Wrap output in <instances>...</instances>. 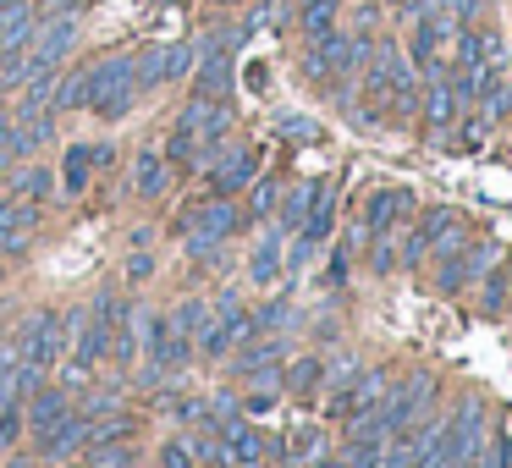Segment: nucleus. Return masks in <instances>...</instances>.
I'll return each instance as SVG.
<instances>
[{"label": "nucleus", "instance_id": "18", "mask_svg": "<svg viewBox=\"0 0 512 468\" xmlns=\"http://www.w3.org/2000/svg\"><path fill=\"white\" fill-rule=\"evenodd\" d=\"M320 375H325L320 358H298V364L287 369V391L292 397H309V391H320Z\"/></svg>", "mask_w": 512, "mask_h": 468}, {"label": "nucleus", "instance_id": "37", "mask_svg": "<svg viewBox=\"0 0 512 468\" xmlns=\"http://www.w3.org/2000/svg\"><path fill=\"white\" fill-rule=\"evenodd\" d=\"M83 468H89V463H83Z\"/></svg>", "mask_w": 512, "mask_h": 468}, {"label": "nucleus", "instance_id": "26", "mask_svg": "<svg viewBox=\"0 0 512 468\" xmlns=\"http://www.w3.org/2000/svg\"><path fill=\"white\" fill-rule=\"evenodd\" d=\"M17 193H23V199H50V171L45 166H28L23 177H17Z\"/></svg>", "mask_w": 512, "mask_h": 468}, {"label": "nucleus", "instance_id": "1", "mask_svg": "<svg viewBox=\"0 0 512 468\" xmlns=\"http://www.w3.org/2000/svg\"><path fill=\"white\" fill-rule=\"evenodd\" d=\"M138 94V61L133 56H105L83 72V105L100 116H127Z\"/></svg>", "mask_w": 512, "mask_h": 468}, {"label": "nucleus", "instance_id": "19", "mask_svg": "<svg viewBox=\"0 0 512 468\" xmlns=\"http://www.w3.org/2000/svg\"><path fill=\"white\" fill-rule=\"evenodd\" d=\"M138 193H144V199H155L160 188H166V155H138Z\"/></svg>", "mask_w": 512, "mask_h": 468}, {"label": "nucleus", "instance_id": "14", "mask_svg": "<svg viewBox=\"0 0 512 468\" xmlns=\"http://www.w3.org/2000/svg\"><path fill=\"white\" fill-rule=\"evenodd\" d=\"M61 413H72V391H34V402H28V419H34V435L45 430V424H56Z\"/></svg>", "mask_w": 512, "mask_h": 468}, {"label": "nucleus", "instance_id": "6", "mask_svg": "<svg viewBox=\"0 0 512 468\" xmlns=\"http://www.w3.org/2000/svg\"><path fill=\"white\" fill-rule=\"evenodd\" d=\"M28 45H34V50H28V72H56L61 56L78 45V17H72V12L50 17L45 28H34V39H28Z\"/></svg>", "mask_w": 512, "mask_h": 468}, {"label": "nucleus", "instance_id": "17", "mask_svg": "<svg viewBox=\"0 0 512 468\" xmlns=\"http://www.w3.org/2000/svg\"><path fill=\"white\" fill-rule=\"evenodd\" d=\"M0 226H6V232H34V226H39V204L23 199V193L0 199Z\"/></svg>", "mask_w": 512, "mask_h": 468}, {"label": "nucleus", "instance_id": "23", "mask_svg": "<svg viewBox=\"0 0 512 468\" xmlns=\"http://www.w3.org/2000/svg\"><path fill=\"white\" fill-rule=\"evenodd\" d=\"M496 259H501V248L490 243V237H485V243H463V265H468V281H479V276H485L490 265H496Z\"/></svg>", "mask_w": 512, "mask_h": 468}, {"label": "nucleus", "instance_id": "15", "mask_svg": "<svg viewBox=\"0 0 512 468\" xmlns=\"http://www.w3.org/2000/svg\"><path fill=\"white\" fill-rule=\"evenodd\" d=\"M105 441H133V419L127 413H94L83 446H105Z\"/></svg>", "mask_w": 512, "mask_h": 468}, {"label": "nucleus", "instance_id": "9", "mask_svg": "<svg viewBox=\"0 0 512 468\" xmlns=\"http://www.w3.org/2000/svg\"><path fill=\"white\" fill-rule=\"evenodd\" d=\"M83 435H89V413H61L56 424H45L39 430V457H67V452H78L83 446Z\"/></svg>", "mask_w": 512, "mask_h": 468}, {"label": "nucleus", "instance_id": "7", "mask_svg": "<svg viewBox=\"0 0 512 468\" xmlns=\"http://www.w3.org/2000/svg\"><path fill=\"white\" fill-rule=\"evenodd\" d=\"M215 441H221V463L226 468H259V463H265V452H270L265 435H259L248 419H237V413L215 424Z\"/></svg>", "mask_w": 512, "mask_h": 468}, {"label": "nucleus", "instance_id": "20", "mask_svg": "<svg viewBox=\"0 0 512 468\" xmlns=\"http://www.w3.org/2000/svg\"><path fill=\"white\" fill-rule=\"evenodd\" d=\"M89 468H133V441H105V446H89Z\"/></svg>", "mask_w": 512, "mask_h": 468}, {"label": "nucleus", "instance_id": "24", "mask_svg": "<svg viewBox=\"0 0 512 468\" xmlns=\"http://www.w3.org/2000/svg\"><path fill=\"white\" fill-rule=\"evenodd\" d=\"M210 325V309H204L199 298H188V303H177V314H171V331H182V336H193V331H204Z\"/></svg>", "mask_w": 512, "mask_h": 468}, {"label": "nucleus", "instance_id": "27", "mask_svg": "<svg viewBox=\"0 0 512 468\" xmlns=\"http://www.w3.org/2000/svg\"><path fill=\"white\" fill-rule=\"evenodd\" d=\"M276 199H281V182L265 177V182H254V204H248V210H254V215H276Z\"/></svg>", "mask_w": 512, "mask_h": 468}, {"label": "nucleus", "instance_id": "10", "mask_svg": "<svg viewBox=\"0 0 512 468\" xmlns=\"http://www.w3.org/2000/svg\"><path fill=\"white\" fill-rule=\"evenodd\" d=\"M386 391H391V375H386V369H369V375L347 380V391L336 397V413H342V419H358V413H369Z\"/></svg>", "mask_w": 512, "mask_h": 468}, {"label": "nucleus", "instance_id": "32", "mask_svg": "<svg viewBox=\"0 0 512 468\" xmlns=\"http://www.w3.org/2000/svg\"><path fill=\"white\" fill-rule=\"evenodd\" d=\"M375 270H380V276L391 270V243H386V237H375Z\"/></svg>", "mask_w": 512, "mask_h": 468}, {"label": "nucleus", "instance_id": "34", "mask_svg": "<svg viewBox=\"0 0 512 468\" xmlns=\"http://www.w3.org/2000/svg\"><path fill=\"white\" fill-rule=\"evenodd\" d=\"M309 468H347V463H342V457H314Z\"/></svg>", "mask_w": 512, "mask_h": 468}, {"label": "nucleus", "instance_id": "2", "mask_svg": "<svg viewBox=\"0 0 512 468\" xmlns=\"http://www.w3.org/2000/svg\"><path fill=\"white\" fill-rule=\"evenodd\" d=\"M457 243H468V226H463V215L457 210H446V204H435L430 215H424L419 226L408 232V248H402V265H424V254H435V248H457Z\"/></svg>", "mask_w": 512, "mask_h": 468}, {"label": "nucleus", "instance_id": "13", "mask_svg": "<svg viewBox=\"0 0 512 468\" xmlns=\"http://www.w3.org/2000/svg\"><path fill=\"white\" fill-rule=\"evenodd\" d=\"M320 188H325V182H303V188H292L287 199L276 204V226H281V232H292V226L309 221V210H314V199H320Z\"/></svg>", "mask_w": 512, "mask_h": 468}, {"label": "nucleus", "instance_id": "11", "mask_svg": "<svg viewBox=\"0 0 512 468\" xmlns=\"http://www.w3.org/2000/svg\"><path fill=\"white\" fill-rule=\"evenodd\" d=\"M408 204L413 199L402 188H375V193H369V210H364V232L369 237H391V226L408 215Z\"/></svg>", "mask_w": 512, "mask_h": 468}, {"label": "nucleus", "instance_id": "36", "mask_svg": "<svg viewBox=\"0 0 512 468\" xmlns=\"http://www.w3.org/2000/svg\"><path fill=\"white\" fill-rule=\"evenodd\" d=\"M210 468H226V463H210Z\"/></svg>", "mask_w": 512, "mask_h": 468}, {"label": "nucleus", "instance_id": "31", "mask_svg": "<svg viewBox=\"0 0 512 468\" xmlns=\"http://www.w3.org/2000/svg\"><path fill=\"white\" fill-rule=\"evenodd\" d=\"M501 292H507V281H501V276H485V292H479L485 314H501Z\"/></svg>", "mask_w": 512, "mask_h": 468}, {"label": "nucleus", "instance_id": "16", "mask_svg": "<svg viewBox=\"0 0 512 468\" xmlns=\"http://www.w3.org/2000/svg\"><path fill=\"white\" fill-rule=\"evenodd\" d=\"M320 446H325L320 424H292V430H287V446H281V457H287V463H303V457H320Z\"/></svg>", "mask_w": 512, "mask_h": 468}, {"label": "nucleus", "instance_id": "4", "mask_svg": "<svg viewBox=\"0 0 512 468\" xmlns=\"http://www.w3.org/2000/svg\"><path fill=\"white\" fill-rule=\"evenodd\" d=\"M259 325H254V314L243 309V303H237V292H221V314H215L210 325H204V358H221V353H232L237 342H248V336H254Z\"/></svg>", "mask_w": 512, "mask_h": 468}, {"label": "nucleus", "instance_id": "3", "mask_svg": "<svg viewBox=\"0 0 512 468\" xmlns=\"http://www.w3.org/2000/svg\"><path fill=\"white\" fill-rule=\"evenodd\" d=\"M237 226V210L226 204V193H215L210 204H199V210H188L182 215V237H188V248L199 259H210L215 254V243H221L226 232Z\"/></svg>", "mask_w": 512, "mask_h": 468}, {"label": "nucleus", "instance_id": "8", "mask_svg": "<svg viewBox=\"0 0 512 468\" xmlns=\"http://www.w3.org/2000/svg\"><path fill=\"white\" fill-rule=\"evenodd\" d=\"M193 56H199L193 45H149L144 56H138V89H160V83H171V78H188Z\"/></svg>", "mask_w": 512, "mask_h": 468}, {"label": "nucleus", "instance_id": "21", "mask_svg": "<svg viewBox=\"0 0 512 468\" xmlns=\"http://www.w3.org/2000/svg\"><path fill=\"white\" fill-rule=\"evenodd\" d=\"M325 28H336V0H303V34H325Z\"/></svg>", "mask_w": 512, "mask_h": 468}, {"label": "nucleus", "instance_id": "35", "mask_svg": "<svg viewBox=\"0 0 512 468\" xmlns=\"http://www.w3.org/2000/svg\"><path fill=\"white\" fill-rule=\"evenodd\" d=\"M0 6H17V0H0Z\"/></svg>", "mask_w": 512, "mask_h": 468}, {"label": "nucleus", "instance_id": "29", "mask_svg": "<svg viewBox=\"0 0 512 468\" xmlns=\"http://www.w3.org/2000/svg\"><path fill=\"white\" fill-rule=\"evenodd\" d=\"M17 430H23V408H17V402H6V408H0V452L17 441Z\"/></svg>", "mask_w": 512, "mask_h": 468}, {"label": "nucleus", "instance_id": "28", "mask_svg": "<svg viewBox=\"0 0 512 468\" xmlns=\"http://www.w3.org/2000/svg\"><path fill=\"white\" fill-rule=\"evenodd\" d=\"M276 127H281L287 138H320V122H314V116H298V111H287Z\"/></svg>", "mask_w": 512, "mask_h": 468}, {"label": "nucleus", "instance_id": "5", "mask_svg": "<svg viewBox=\"0 0 512 468\" xmlns=\"http://www.w3.org/2000/svg\"><path fill=\"white\" fill-rule=\"evenodd\" d=\"M61 342H67V336H61L56 314H34V320L23 325V336H17V364L45 375V369L61 358Z\"/></svg>", "mask_w": 512, "mask_h": 468}, {"label": "nucleus", "instance_id": "22", "mask_svg": "<svg viewBox=\"0 0 512 468\" xmlns=\"http://www.w3.org/2000/svg\"><path fill=\"white\" fill-rule=\"evenodd\" d=\"M89 171H94V155H89V149H83V144L67 149V193H72V199L89 188Z\"/></svg>", "mask_w": 512, "mask_h": 468}, {"label": "nucleus", "instance_id": "33", "mask_svg": "<svg viewBox=\"0 0 512 468\" xmlns=\"http://www.w3.org/2000/svg\"><path fill=\"white\" fill-rule=\"evenodd\" d=\"M127 276H133V281H144V276H149V254H138V259H127Z\"/></svg>", "mask_w": 512, "mask_h": 468}, {"label": "nucleus", "instance_id": "25", "mask_svg": "<svg viewBox=\"0 0 512 468\" xmlns=\"http://www.w3.org/2000/svg\"><path fill=\"white\" fill-rule=\"evenodd\" d=\"M276 270H281V254H276V237H265V243H259V254H254V265H248V276H254L259 287H270V281H276Z\"/></svg>", "mask_w": 512, "mask_h": 468}, {"label": "nucleus", "instance_id": "12", "mask_svg": "<svg viewBox=\"0 0 512 468\" xmlns=\"http://www.w3.org/2000/svg\"><path fill=\"white\" fill-rule=\"evenodd\" d=\"M254 171H259V155L254 149H237V155H226V166L210 171V182H215V193H237L243 182H254Z\"/></svg>", "mask_w": 512, "mask_h": 468}, {"label": "nucleus", "instance_id": "30", "mask_svg": "<svg viewBox=\"0 0 512 468\" xmlns=\"http://www.w3.org/2000/svg\"><path fill=\"white\" fill-rule=\"evenodd\" d=\"M160 468H193V446H188V441H166V452H160Z\"/></svg>", "mask_w": 512, "mask_h": 468}]
</instances>
